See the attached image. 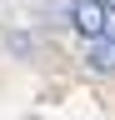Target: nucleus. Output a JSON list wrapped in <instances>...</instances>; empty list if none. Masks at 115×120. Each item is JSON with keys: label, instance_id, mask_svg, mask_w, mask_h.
<instances>
[{"label": "nucleus", "instance_id": "f03ea898", "mask_svg": "<svg viewBox=\"0 0 115 120\" xmlns=\"http://www.w3.org/2000/svg\"><path fill=\"white\" fill-rule=\"evenodd\" d=\"M90 65H95V70H115V25H110L105 35L95 40V50H90Z\"/></svg>", "mask_w": 115, "mask_h": 120}, {"label": "nucleus", "instance_id": "7ed1b4c3", "mask_svg": "<svg viewBox=\"0 0 115 120\" xmlns=\"http://www.w3.org/2000/svg\"><path fill=\"white\" fill-rule=\"evenodd\" d=\"M105 5H115V0H105Z\"/></svg>", "mask_w": 115, "mask_h": 120}, {"label": "nucleus", "instance_id": "f257e3e1", "mask_svg": "<svg viewBox=\"0 0 115 120\" xmlns=\"http://www.w3.org/2000/svg\"><path fill=\"white\" fill-rule=\"evenodd\" d=\"M70 25H75L80 35L100 40L115 20H110V5H105V0H70Z\"/></svg>", "mask_w": 115, "mask_h": 120}]
</instances>
